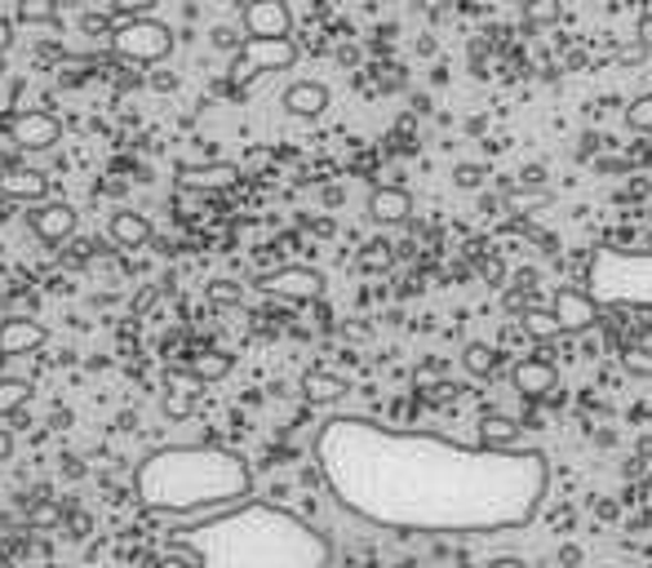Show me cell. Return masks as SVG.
<instances>
[{"label":"cell","mask_w":652,"mask_h":568,"mask_svg":"<svg viewBox=\"0 0 652 568\" xmlns=\"http://www.w3.org/2000/svg\"><path fill=\"white\" fill-rule=\"evenodd\" d=\"M319 475L351 515L404 533H506L537 519L550 466L537 449L453 444L369 418H329Z\"/></svg>","instance_id":"1"},{"label":"cell","mask_w":652,"mask_h":568,"mask_svg":"<svg viewBox=\"0 0 652 568\" xmlns=\"http://www.w3.org/2000/svg\"><path fill=\"white\" fill-rule=\"evenodd\" d=\"M196 568H329V541L306 519L266 502H240L173 537Z\"/></svg>","instance_id":"2"},{"label":"cell","mask_w":652,"mask_h":568,"mask_svg":"<svg viewBox=\"0 0 652 568\" xmlns=\"http://www.w3.org/2000/svg\"><path fill=\"white\" fill-rule=\"evenodd\" d=\"M138 502L156 515H196L218 506H240L253 488L249 466L213 444L160 449L138 466Z\"/></svg>","instance_id":"3"},{"label":"cell","mask_w":652,"mask_h":568,"mask_svg":"<svg viewBox=\"0 0 652 568\" xmlns=\"http://www.w3.org/2000/svg\"><path fill=\"white\" fill-rule=\"evenodd\" d=\"M586 290L599 307H639L652 312V253L599 249L586 266Z\"/></svg>","instance_id":"4"},{"label":"cell","mask_w":652,"mask_h":568,"mask_svg":"<svg viewBox=\"0 0 652 568\" xmlns=\"http://www.w3.org/2000/svg\"><path fill=\"white\" fill-rule=\"evenodd\" d=\"M107 41H112L116 59L138 63V67L165 63V59L173 54V32H169V23H160V19H151V14H143V19H120L116 32H112Z\"/></svg>","instance_id":"5"},{"label":"cell","mask_w":652,"mask_h":568,"mask_svg":"<svg viewBox=\"0 0 652 568\" xmlns=\"http://www.w3.org/2000/svg\"><path fill=\"white\" fill-rule=\"evenodd\" d=\"M297 63V45L288 36H244L240 54L231 59V90H249L266 72H288Z\"/></svg>","instance_id":"6"},{"label":"cell","mask_w":652,"mask_h":568,"mask_svg":"<svg viewBox=\"0 0 652 568\" xmlns=\"http://www.w3.org/2000/svg\"><path fill=\"white\" fill-rule=\"evenodd\" d=\"M253 284L262 294L284 298V303H315L324 294V275L315 266H275V271L257 275Z\"/></svg>","instance_id":"7"},{"label":"cell","mask_w":652,"mask_h":568,"mask_svg":"<svg viewBox=\"0 0 652 568\" xmlns=\"http://www.w3.org/2000/svg\"><path fill=\"white\" fill-rule=\"evenodd\" d=\"M59 138H63V125L50 112H19L10 120V143L23 151H50Z\"/></svg>","instance_id":"8"},{"label":"cell","mask_w":652,"mask_h":568,"mask_svg":"<svg viewBox=\"0 0 652 568\" xmlns=\"http://www.w3.org/2000/svg\"><path fill=\"white\" fill-rule=\"evenodd\" d=\"M550 312H555V320H559L564 334H586V329L599 325V312L603 307L590 298V290H559L555 303H550Z\"/></svg>","instance_id":"9"},{"label":"cell","mask_w":652,"mask_h":568,"mask_svg":"<svg viewBox=\"0 0 652 568\" xmlns=\"http://www.w3.org/2000/svg\"><path fill=\"white\" fill-rule=\"evenodd\" d=\"M28 222H32V231L45 244H63V240L76 235V209L67 200H41V204H32Z\"/></svg>","instance_id":"10"},{"label":"cell","mask_w":652,"mask_h":568,"mask_svg":"<svg viewBox=\"0 0 652 568\" xmlns=\"http://www.w3.org/2000/svg\"><path fill=\"white\" fill-rule=\"evenodd\" d=\"M511 382H515V391L528 396V400L555 396V391H559V369H555L550 360H541V356H524V360L511 369Z\"/></svg>","instance_id":"11"},{"label":"cell","mask_w":652,"mask_h":568,"mask_svg":"<svg viewBox=\"0 0 652 568\" xmlns=\"http://www.w3.org/2000/svg\"><path fill=\"white\" fill-rule=\"evenodd\" d=\"M244 32L249 36H288L293 14H288L284 0H249L244 6Z\"/></svg>","instance_id":"12"},{"label":"cell","mask_w":652,"mask_h":568,"mask_svg":"<svg viewBox=\"0 0 652 568\" xmlns=\"http://www.w3.org/2000/svg\"><path fill=\"white\" fill-rule=\"evenodd\" d=\"M45 325L41 320H28V316H10L0 320V356H32L45 347Z\"/></svg>","instance_id":"13"},{"label":"cell","mask_w":652,"mask_h":568,"mask_svg":"<svg viewBox=\"0 0 652 568\" xmlns=\"http://www.w3.org/2000/svg\"><path fill=\"white\" fill-rule=\"evenodd\" d=\"M0 196H6V200H19V204H41V200L50 196V178H45L41 169L14 165V169L0 173Z\"/></svg>","instance_id":"14"},{"label":"cell","mask_w":652,"mask_h":568,"mask_svg":"<svg viewBox=\"0 0 652 568\" xmlns=\"http://www.w3.org/2000/svg\"><path fill=\"white\" fill-rule=\"evenodd\" d=\"M284 112L288 116H297V120H315V116H324V107H329V90H324L319 81H293L288 90H284Z\"/></svg>","instance_id":"15"},{"label":"cell","mask_w":652,"mask_h":568,"mask_svg":"<svg viewBox=\"0 0 652 568\" xmlns=\"http://www.w3.org/2000/svg\"><path fill=\"white\" fill-rule=\"evenodd\" d=\"M235 178H240V169L227 165V160H218V165H182L178 169L182 191H227Z\"/></svg>","instance_id":"16"},{"label":"cell","mask_w":652,"mask_h":568,"mask_svg":"<svg viewBox=\"0 0 652 568\" xmlns=\"http://www.w3.org/2000/svg\"><path fill=\"white\" fill-rule=\"evenodd\" d=\"M409 213H413V196L404 187H378L369 196V218L378 227H400V222H409Z\"/></svg>","instance_id":"17"},{"label":"cell","mask_w":652,"mask_h":568,"mask_svg":"<svg viewBox=\"0 0 652 568\" xmlns=\"http://www.w3.org/2000/svg\"><path fill=\"white\" fill-rule=\"evenodd\" d=\"M107 235L120 244V249H143L151 240V218L138 213V209H116L112 222H107Z\"/></svg>","instance_id":"18"},{"label":"cell","mask_w":652,"mask_h":568,"mask_svg":"<svg viewBox=\"0 0 652 568\" xmlns=\"http://www.w3.org/2000/svg\"><path fill=\"white\" fill-rule=\"evenodd\" d=\"M302 391H306V400H311V404H334V400H343V396H347V382H343L338 374L311 369V374L302 378Z\"/></svg>","instance_id":"19"},{"label":"cell","mask_w":652,"mask_h":568,"mask_svg":"<svg viewBox=\"0 0 652 568\" xmlns=\"http://www.w3.org/2000/svg\"><path fill=\"white\" fill-rule=\"evenodd\" d=\"M231 365H235V360H231L227 351H200L182 374L196 378V382H222V378L231 374Z\"/></svg>","instance_id":"20"},{"label":"cell","mask_w":652,"mask_h":568,"mask_svg":"<svg viewBox=\"0 0 652 568\" xmlns=\"http://www.w3.org/2000/svg\"><path fill=\"white\" fill-rule=\"evenodd\" d=\"M515 435H519V427L511 418H502V413H488L480 422V444H488V449H519Z\"/></svg>","instance_id":"21"},{"label":"cell","mask_w":652,"mask_h":568,"mask_svg":"<svg viewBox=\"0 0 652 568\" xmlns=\"http://www.w3.org/2000/svg\"><path fill=\"white\" fill-rule=\"evenodd\" d=\"M519 329H524L528 338H537V343H550V338L564 334L559 320H555V312H537V307H528V312L519 316Z\"/></svg>","instance_id":"22"},{"label":"cell","mask_w":652,"mask_h":568,"mask_svg":"<svg viewBox=\"0 0 652 568\" xmlns=\"http://www.w3.org/2000/svg\"><path fill=\"white\" fill-rule=\"evenodd\" d=\"M497 351L493 347H484V343H471L466 351H462V369L471 374V378H493L497 374Z\"/></svg>","instance_id":"23"},{"label":"cell","mask_w":652,"mask_h":568,"mask_svg":"<svg viewBox=\"0 0 652 568\" xmlns=\"http://www.w3.org/2000/svg\"><path fill=\"white\" fill-rule=\"evenodd\" d=\"M28 400H32V387L23 378H0V418L19 413Z\"/></svg>","instance_id":"24"},{"label":"cell","mask_w":652,"mask_h":568,"mask_svg":"<svg viewBox=\"0 0 652 568\" xmlns=\"http://www.w3.org/2000/svg\"><path fill=\"white\" fill-rule=\"evenodd\" d=\"M564 19L559 0H524V23L528 28H555Z\"/></svg>","instance_id":"25"},{"label":"cell","mask_w":652,"mask_h":568,"mask_svg":"<svg viewBox=\"0 0 652 568\" xmlns=\"http://www.w3.org/2000/svg\"><path fill=\"white\" fill-rule=\"evenodd\" d=\"M59 0H19V19L23 23H59Z\"/></svg>","instance_id":"26"},{"label":"cell","mask_w":652,"mask_h":568,"mask_svg":"<svg viewBox=\"0 0 652 568\" xmlns=\"http://www.w3.org/2000/svg\"><path fill=\"white\" fill-rule=\"evenodd\" d=\"M28 524L32 528H59L63 524V506L54 497H36V506L28 511Z\"/></svg>","instance_id":"27"},{"label":"cell","mask_w":652,"mask_h":568,"mask_svg":"<svg viewBox=\"0 0 652 568\" xmlns=\"http://www.w3.org/2000/svg\"><path fill=\"white\" fill-rule=\"evenodd\" d=\"M625 125L634 134H652V94H639L630 107H625Z\"/></svg>","instance_id":"28"},{"label":"cell","mask_w":652,"mask_h":568,"mask_svg":"<svg viewBox=\"0 0 652 568\" xmlns=\"http://www.w3.org/2000/svg\"><path fill=\"white\" fill-rule=\"evenodd\" d=\"M209 303L213 307H240L244 303V290H240L235 280H213L209 284Z\"/></svg>","instance_id":"29"},{"label":"cell","mask_w":652,"mask_h":568,"mask_svg":"<svg viewBox=\"0 0 652 568\" xmlns=\"http://www.w3.org/2000/svg\"><path fill=\"white\" fill-rule=\"evenodd\" d=\"M360 266H365V271H387V266H391V244H387V240H374V244L360 253Z\"/></svg>","instance_id":"30"},{"label":"cell","mask_w":652,"mask_h":568,"mask_svg":"<svg viewBox=\"0 0 652 568\" xmlns=\"http://www.w3.org/2000/svg\"><path fill=\"white\" fill-rule=\"evenodd\" d=\"M209 45H213V50H222V54H240V45H244V41H240V32H235V28H213V32H209Z\"/></svg>","instance_id":"31"},{"label":"cell","mask_w":652,"mask_h":568,"mask_svg":"<svg viewBox=\"0 0 652 568\" xmlns=\"http://www.w3.org/2000/svg\"><path fill=\"white\" fill-rule=\"evenodd\" d=\"M151 6H156V0H112V14L116 19H143Z\"/></svg>","instance_id":"32"},{"label":"cell","mask_w":652,"mask_h":568,"mask_svg":"<svg viewBox=\"0 0 652 568\" xmlns=\"http://www.w3.org/2000/svg\"><path fill=\"white\" fill-rule=\"evenodd\" d=\"M165 413H169V418H187V413H191V391L173 387V391L165 396Z\"/></svg>","instance_id":"33"},{"label":"cell","mask_w":652,"mask_h":568,"mask_svg":"<svg viewBox=\"0 0 652 568\" xmlns=\"http://www.w3.org/2000/svg\"><path fill=\"white\" fill-rule=\"evenodd\" d=\"M81 28H85L90 36H112V32H116V23H112L107 14H85V23H81Z\"/></svg>","instance_id":"34"},{"label":"cell","mask_w":652,"mask_h":568,"mask_svg":"<svg viewBox=\"0 0 652 568\" xmlns=\"http://www.w3.org/2000/svg\"><path fill=\"white\" fill-rule=\"evenodd\" d=\"M625 369H630V374H648V378H652V356H648V351H639V347H630V351H625Z\"/></svg>","instance_id":"35"},{"label":"cell","mask_w":652,"mask_h":568,"mask_svg":"<svg viewBox=\"0 0 652 568\" xmlns=\"http://www.w3.org/2000/svg\"><path fill=\"white\" fill-rule=\"evenodd\" d=\"M10 45H14V23H10V19H0V59L10 54Z\"/></svg>","instance_id":"36"},{"label":"cell","mask_w":652,"mask_h":568,"mask_svg":"<svg viewBox=\"0 0 652 568\" xmlns=\"http://www.w3.org/2000/svg\"><path fill=\"white\" fill-rule=\"evenodd\" d=\"M643 54H648V45H643V41H639V45H625V50H617V59H621V63H639Z\"/></svg>","instance_id":"37"},{"label":"cell","mask_w":652,"mask_h":568,"mask_svg":"<svg viewBox=\"0 0 652 568\" xmlns=\"http://www.w3.org/2000/svg\"><path fill=\"white\" fill-rule=\"evenodd\" d=\"M10 453H14V435H10L6 427H0V462H6Z\"/></svg>","instance_id":"38"},{"label":"cell","mask_w":652,"mask_h":568,"mask_svg":"<svg viewBox=\"0 0 652 568\" xmlns=\"http://www.w3.org/2000/svg\"><path fill=\"white\" fill-rule=\"evenodd\" d=\"M639 41L652 50V14H643V23H639Z\"/></svg>","instance_id":"39"},{"label":"cell","mask_w":652,"mask_h":568,"mask_svg":"<svg viewBox=\"0 0 652 568\" xmlns=\"http://www.w3.org/2000/svg\"><path fill=\"white\" fill-rule=\"evenodd\" d=\"M85 533H90V519H85V515H76V519H72V537H85Z\"/></svg>","instance_id":"40"},{"label":"cell","mask_w":652,"mask_h":568,"mask_svg":"<svg viewBox=\"0 0 652 568\" xmlns=\"http://www.w3.org/2000/svg\"><path fill=\"white\" fill-rule=\"evenodd\" d=\"M488 568H528V564H524V559H511V555H506V559H493Z\"/></svg>","instance_id":"41"},{"label":"cell","mask_w":652,"mask_h":568,"mask_svg":"<svg viewBox=\"0 0 652 568\" xmlns=\"http://www.w3.org/2000/svg\"><path fill=\"white\" fill-rule=\"evenodd\" d=\"M59 6H85V0H59Z\"/></svg>","instance_id":"42"}]
</instances>
